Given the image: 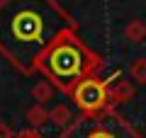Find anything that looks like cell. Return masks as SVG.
<instances>
[{"label":"cell","mask_w":146,"mask_h":138,"mask_svg":"<svg viewBox=\"0 0 146 138\" xmlns=\"http://www.w3.org/2000/svg\"><path fill=\"white\" fill-rule=\"evenodd\" d=\"M78 22L58 0H0V56L20 75H34L49 46Z\"/></svg>","instance_id":"obj_1"},{"label":"cell","mask_w":146,"mask_h":138,"mask_svg":"<svg viewBox=\"0 0 146 138\" xmlns=\"http://www.w3.org/2000/svg\"><path fill=\"white\" fill-rule=\"evenodd\" d=\"M102 66H105L102 56L90 51L83 44V39L78 36V29H71L49 46V51L39 61L36 73L46 78L58 92L71 95L80 80L98 75Z\"/></svg>","instance_id":"obj_2"},{"label":"cell","mask_w":146,"mask_h":138,"mask_svg":"<svg viewBox=\"0 0 146 138\" xmlns=\"http://www.w3.org/2000/svg\"><path fill=\"white\" fill-rule=\"evenodd\" d=\"M56 138H144L112 104L98 114H80Z\"/></svg>","instance_id":"obj_3"},{"label":"cell","mask_w":146,"mask_h":138,"mask_svg":"<svg viewBox=\"0 0 146 138\" xmlns=\"http://www.w3.org/2000/svg\"><path fill=\"white\" fill-rule=\"evenodd\" d=\"M119 78V73L112 78H98V75H90L85 80H80L78 85L73 87V92L68 95L71 102L80 109V114H98L102 112L105 107H110V82Z\"/></svg>","instance_id":"obj_4"},{"label":"cell","mask_w":146,"mask_h":138,"mask_svg":"<svg viewBox=\"0 0 146 138\" xmlns=\"http://www.w3.org/2000/svg\"><path fill=\"white\" fill-rule=\"evenodd\" d=\"M110 104L112 107H119V104H127L131 97H136V85L131 82V78H119V80L110 82Z\"/></svg>","instance_id":"obj_5"},{"label":"cell","mask_w":146,"mask_h":138,"mask_svg":"<svg viewBox=\"0 0 146 138\" xmlns=\"http://www.w3.org/2000/svg\"><path fill=\"white\" fill-rule=\"evenodd\" d=\"M73 119H76V114H73L71 109L66 107V104H56V107H51V109H49V121H51V124H56L58 128L71 126V124H73Z\"/></svg>","instance_id":"obj_6"},{"label":"cell","mask_w":146,"mask_h":138,"mask_svg":"<svg viewBox=\"0 0 146 138\" xmlns=\"http://www.w3.org/2000/svg\"><path fill=\"white\" fill-rule=\"evenodd\" d=\"M54 92H56V87L44 78V80H39L34 87H32V97H34L36 104H44V102H49V99L54 97Z\"/></svg>","instance_id":"obj_7"},{"label":"cell","mask_w":146,"mask_h":138,"mask_svg":"<svg viewBox=\"0 0 146 138\" xmlns=\"http://www.w3.org/2000/svg\"><path fill=\"white\" fill-rule=\"evenodd\" d=\"M46 121H49V109L44 107V104H34V107L27 109V124H29L32 128L44 126Z\"/></svg>","instance_id":"obj_8"},{"label":"cell","mask_w":146,"mask_h":138,"mask_svg":"<svg viewBox=\"0 0 146 138\" xmlns=\"http://www.w3.org/2000/svg\"><path fill=\"white\" fill-rule=\"evenodd\" d=\"M124 34L129 41H134V44H139V41L146 39V22L144 20H131L129 24L124 27Z\"/></svg>","instance_id":"obj_9"},{"label":"cell","mask_w":146,"mask_h":138,"mask_svg":"<svg viewBox=\"0 0 146 138\" xmlns=\"http://www.w3.org/2000/svg\"><path fill=\"white\" fill-rule=\"evenodd\" d=\"M129 78L134 85H146V58H136L129 66Z\"/></svg>","instance_id":"obj_10"},{"label":"cell","mask_w":146,"mask_h":138,"mask_svg":"<svg viewBox=\"0 0 146 138\" xmlns=\"http://www.w3.org/2000/svg\"><path fill=\"white\" fill-rule=\"evenodd\" d=\"M15 138H42V133L36 131V128H25V131H20V133H15Z\"/></svg>","instance_id":"obj_11"},{"label":"cell","mask_w":146,"mask_h":138,"mask_svg":"<svg viewBox=\"0 0 146 138\" xmlns=\"http://www.w3.org/2000/svg\"><path fill=\"white\" fill-rule=\"evenodd\" d=\"M0 138H15V131H12L5 121H0Z\"/></svg>","instance_id":"obj_12"}]
</instances>
